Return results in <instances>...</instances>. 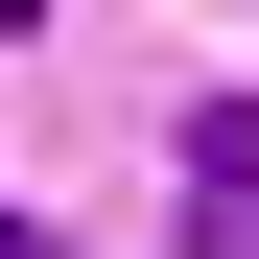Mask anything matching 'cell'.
Masks as SVG:
<instances>
[{
    "instance_id": "6da1fadb",
    "label": "cell",
    "mask_w": 259,
    "mask_h": 259,
    "mask_svg": "<svg viewBox=\"0 0 259 259\" xmlns=\"http://www.w3.org/2000/svg\"><path fill=\"white\" fill-rule=\"evenodd\" d=\"M165 212H189V259H259V95H212L165 142Z\"/></svg>"
},
{
    "instance_id": "7a4b0ae2",
    "label": "cell",
    "mask_w": 259,
    "mask_h": 259,
    "mask_svg": "<svg viewBox=\"0 0 259 259\" xmlns=\"http://www.w3.org/2000/svg\"><path fill=\"white\" fill-rule=\"evenodd\" d=\"M0 259H71V236H48V212H0Z\"/></svg>"
}]
</instances>
